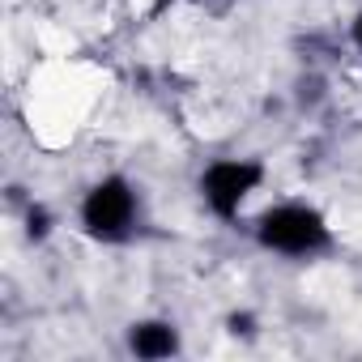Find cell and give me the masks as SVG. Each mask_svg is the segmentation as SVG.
<instances>
[{
    "instance_id": "1",
    "label": "cell",
    "mask_w": 362,
    "mask_h": 362,
    "mask_svg": "<svg viewBox=\"0 0 362 362\" xmlns=\"http://www.w3.org/2000/svg\"><path fill=\"white\" fill-rule=\"evenodd\" d=\"M260 243L286 256H311L320 247H328V226L315 209L307 205H277L260 218Z\"/></svg>"
},
{
    "instance_id": "7",
    "label": "cell",
    "mask_w": 362,
    "mask_h": 362,
    "mask_svg": "<svg viewBox=\"0 0 362 362\" xmlns=\"http://www.w3.org/2000/svg\"><path fill=\"white\" fill-rule=\"evenodd\" d=\"M354 43L362 47V13H358V22H354Z\"/></svg>"
},
{
    "instance_id": "8",
    "label": "cell",
    "mask_w": 362,
    "mask_h": 362,
    "mask_svg": "<svg viewBox=\"0 0 362 362\" xmlns=\"http://www.w3.org/2000/svg\"><path fill=\"white\" fill-rule=\"evenodd\" d=\"M166 5H170V0H153V9H166Z\"/></svg>"
},
{
    "instance_id": "4",
    "label": "cell",
    "mask_w": 362,
    "mask_h": 362,
    "mask_svg": "<svg viewBox=\"0 0 362 362\" xmlns=\"http://www.w3.org/2000/svg\"><path fill=\"white\" fill-rule=\"evenodd\" d=\"M128 345H132L136 358L158 362V358H170V354L179 349V332H175L170 324H162V320H145V324H132Z\"/></svg>"
},
{
    "instance_id": "5",
    "label": "cell",
    "mask_w": 362,
    "mask_h": 362,
    "mask_svg": "<svg viewBox=\"0 0 362 362\" xmlns=\"http://www.w3.org/2000/svg\"><path fill=\"white\" fill-rule=\"evenodd\" d=\"M26 230H30V239H43V235L52 230V218H47V209H30V218H26Z\"/></svg>"
},
{
    "instance_id": "3",
    "label": "cell",
    "mask_w": 362,
    "mask_h": 362,
    "mask_svg": "<svg viewBox=\"0 0 362 362\" xmlns=\"http://www.w3.org/2000/svg\"><path fill=\"white\" fill-rule=\"evenodd\" d=\"M260 179H264L260 162H243V158L239 162H214L201 175V192H205V201H209V209L218 218H235L239 205L256 192Z\"/></svg>"
},
{
    "instance_id": "6",
    "label": "cell",
    "mask_w": 362,
    "mask_h": 362,
    "mask_svg": "<svg viewBox=\"0 0 362 362\" xmlns=\"http://www.w3.org/2000/svg\"><path fill=\"white\" fill-rule=\"evenodd\" d=\"M230 332L235 337H252L256 332V320L252 315H230Z\"/></svg>"
},
{
    "instance_id": "2",
    "label": "cell",
    "mask_w": 362,
    "mask_h": 362,
    "mask_svg": "<svg viewBox=\"0 0 362 362\" xmlns=\"http://www.w3.org/2000/svg\"><path fill=\"white\" fill-rule=\"evenodd\" d=\"M81 222L94 239H107V243L128 239L132 222H136V192L128 188V179H119V175L103 179L81 205Z\"/></svg>"
}]
</instances>
